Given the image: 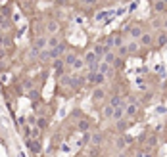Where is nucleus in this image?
Instances as JSON below:
<instances>
[{
    "label": "nucleus",
    "mask_w": 167,
    "mask_h": 157,
    "mask_svg": "<svg viewBox=\"0 0 167 157\" xmlns=\"http://www.w3.org/2000/svg\"><path fill=\"white\" fill-rule=\"evenodd\" d=\"M52 69H54L56 73H58L60 77H64V73H65V61L64 60H52Z\"/></svg>",
    "instance_id": "f257e3e1"
},
{
    "label": "nucleus",
    "mask_w": 167,
    "mask_h": 157,
    "mask_svg": "<svg viewBox=\"0 0 167 157\" xmlns=\"http://www.w3.org/2000/svg\"><path fill=\"white\" fill-rule=\"evenodd\" d=\"M92 100H94V102L106 100V86H96L94 90H92Z\"/></svg>",
    "instance_id": "f03ea898"
},
{
    "label": "nucleus",
    "mask_w": 167,
    "mask_h": 157,
    "mask_svg": "<svg viewBox=\"0 0 167 157\" xmlns=\"http://www.w3.org/2000/svg\"><path fill=\"white\" fill-rule=\"evenodd\" d=\"M137 113H138V103H129V106L125 107V117L127 119L137 117Z\"/></svg>",
    "instance_id": "7ed1b4c3"
},
{
    "label": "nucleus",
    "mask_w": 167,
    "mask_h": 157,
    "mask_svg": "<svg viewBox=\"0 0 167 157\" xmlns=\"http://www.w3.org/2000/svg\"><path fill=\"white\" fill-rule=\"evenodd\" d=\"M83 60H85V63H87V65H92V63H100V61H102L100 57H98V56L94 54V52H87Z\"/></svg>",
    "instance_id": "20e7f679"
},
{
    "label": "nucleus",
    "mask_w": 167,
    "mask_h": 157,
    "mask_svg": "<svg viewBox=\"0 0 167 157\" xmlns=\"http://www.w3.org/2000/svg\"><path fill=\"white\" fill-rule=\"evenodd\" d=\"M98 73H102V75H109L112 77L113 75V67L106 63V61H100V65H98Z\"/></svg>",
    "instance_id": "39448f33"
},
{
    "label": "nucleus",
    "mask_w": 167,
    "mask_h": 157,
    "mask_svg": "<svg viewBox=\"0 0 167 157\" xmlns=\"http://www.w3.org/2000/svg\"><path fill=\"white\" fill-rule=\"evenodd\" d=\"M129 35H131L134 40H138L140 36L144 35V31H142V27H140V25H133V27H129Z\"/></svg>",
    "instance_id": "423d86ee"
},
{
    "label": "nucleus",
    "mask_w": 167,
    "mask_h": 157,
    "mask_svg": "<svg viewBox=\"0 0 167 157\" xmlns=\"http://www.w3.org/2000/svg\"><path fill=\"white\" fill-rule=\"evenodd\" d=\"M140 44H142V46H146V48H148V46H152L154 44V36L152 35H150V33H144L142 36H140Z\"/></svg>",
    "instance_id": "0eeeda50"
},
{
    "label": "nucleus",
    "mask_w": 167,
    "mask_h": 157,
    "mask_svg": "<svg viewBox=\"0 0 167 157\" xmlns=\"http://www.w3.org/2000/svg\"><path fill=\"white\" fill-rule=\"evenodd\" d=\"M58 29H60V23L56 21V19H50L48 25H46V31H48L50 35H56V33H58Z\"/></svg>",
    "instance_id": "6e6552de"
},
{
    "label": "nucleus",
    "mask_w": 167,
    "mask_h": 157,
    "mask_svg": "<svg viewBox=\"0 0 167 157\" xmlns=\"http://www.w3.org/2000/svg\"><path fill=\"white\" fill-rule=\"evenodd\" d=\"M102 142H104V134H102V132L90 134V144H92V146H100Z\"/></svg>",
    "instance_id": "1a4fd4ad"
},
{
    "label": "nucleus",
    "mask_w": 167,
    "mask_h": 157,
    "mask_svg": "<svg viewBox=\"0 0 167 157\" xmlns=\"http://www.w3.org/2000/svg\"><path fill=\"white\" fill-rule=\"evenodd\" d=\"M94 54H96V56H98V57H100V60H102V57L108 54L106 46H104V44H96V46H94Z\"/></svg>",
    "instance_id": "9d476101"
},
{
    "label": "nucleus",
    "mask_w": 167,
    "mask_h": 157,
    "mask_svg": "<svg viewBox=\"0 0 167 157\" xmlns=\"http://www.w3.org/2000/svg\"><path fill=\"white\" fill-rule=\"evenodd\" d=\"M39 60H40V61H44V63L52 61V57H50V50H40V52H39Z\"/></svg>",
    "instance_id": "9b49d317"
},
{
    "label": "nucleus",
    "mask_w": 167,
    "mask_h": 157,
    "mask_svg": "<svg viewBox=\"0 0 167 157\" xmlns=\"http://www.w3.org/2000/svg\"><path fill=\"white\" fill-rule=\"evenodd\" d=\"M65 57H64V61H65V65H73V63H75V60H77V56L75 54H73V52H65V54H64Z\"/></svg>",
    "instance_id": "f8f14e48"
},
{
    "label": "nucleus",
    "mask_w": 167,
    "mask_h": 157,
    "mask_svg": "<svg viewBox=\"0 0 167 157\" xmlns=\"http://www.w3.org/2000/svg\"><path fill=\"white\" fill-rule=\"evenodd\" d=\"M154 8H156V12H158V14H163L167 10V2H165V0H158V2L154 4Z\"/></svg>",
    "instance_id": "ddd939ff"
},
{
    "label": "nucleus",
    "mask_w": 167,
    "mask_h": 157,
    "mask_svg": "<svg viewBox=\"0 0 167 157\" xmlns=\"http://www.w3.org/2000/svg\"><path fill=\"white\" fill-rule=\"evenodd\" d=\"M44 46H46V38L44 36H36L35 38V48L36 50H44Z\"/></svg>",
    "instance_id": "4468645a"
},
{
    "label": "nucleus",
    "mask_w": 167,
    "mask_h": 157,
    "mask_svg": "<svg viewBox=\"0 0 167 157\" xmlns=\"http://www.w3.org/2000/svg\"><path fill=\"white\" fill-rule=\"evenodd\" d=\"M115 121H121V119H125V109L123 107H115V111H113V117Z\"/></svg>",
    "instance_id": "2eb2a0df"
},
{
    "label": "nucleus",
    "mask_w": 167,
    "mask_h": 157,
    "mask_svg": "<svg viewBox=\"0 0 167 157\" xmlns=\"http://www.w3.org/2000/svg\"><path fill=\"white\" fill-rule=\"evenodd\" d=\"M81 130V132H88V128H90V121H88V119H83V121L79 123V127H77Z\"/></svg>",
    "instance_id": "dca6fc26"
},
{
    "label": "nucleus",
    "mask_w": 167,
    "mask_h": 157,
    "mask_svg": "<svg viewBox=\"0 0 167 157\" xmlns=\"http://www.w3.org/2000/svg\"><path fill=\"white\" fill-rule=\"evenodd\" d=\"M60 42H61V40H60V38H58L56 35H52L50 38H48V46H50V48H56V46H58Z\"/></svg>",
    "instance_id": "f3484780"
},
{
    "label": "nucleus",
    "mask_w": 167,
    "mask_h": 157,
    "mask_svg": "<svg viewBox=\"0 0 167 157\" xmlns=\"http://www.w3.org/2000/svg\"><path fill=\"white\" fill-rule=\"evenodd\" d=\"M46 127H48V121H46L44 117H39L36 119V128H40V130H44Z\"/></svg>",
    "instance_id": "a211bd4d"
},
{
    "label": "nucleus",
    "mask_w": 167,
    "mask_h": 157,
    "mask_svg": "<svg viewBox=\"0 0 167 157\" xmlns=\"http://www.w3.org/2000/svg\"><path fill=\"white\" fill-rule=\"evenodd\" d=\"M127 50H129V54H134V52H138V42H137V40L129 42V44H127Z\"/></svg>",
    "instance_id": "6ab92c4d"
},
{
    "label": "nucleus",
    "mask_w": 167,
    "mask_h": 157,
    "mask_svg": "<svg viewBox=\"0 0 167 157\" xmlns=\"http://www.w3.org/2000/svg\"><path fill=\"white\" fill-rule=\"evenodd\" d=\"M96 77H98V73L88 71V73H87V82H90V85H96Z\"/></svg>",
    "instance_id": "aec40b11"
},
{
    "label": "nucleus",
    "mask_w": 167,
    "mask_h": 157,
    "mask_svg": "<svg viewBox=\"0 0 167 157\" xmlns=\"http://www.w3.org/2000/svg\"><path fill=\"white\" fill-rule=\"evenodd\" d=\"M113 111H115V107H112V106H106V107H104V117L112 119V117H113Z\"/></svg>",
    "instance_id": "412c9836"
},
{
    "label": "nucleus",
    "mask_w": 167,
    "mask_h": 157,
    "mask_svg": "<svg viewBox=\"0 0 167 157\" xmlns=\"http://www.w3.org/2000/svg\"><path fill=\"white\" fill-rule=\"evenodd\" d=\"M85 65H87V63H85V60H79V57H77V60H75V63H73L71 67H73V69H77V71H79V69H83Z\"/></svg>",
    "instance_id": "4be33fe9"
},
{
    "label": "nucleus",
    "mask_w": 167,
    "mask_h": 157,
    "mask_svg": "<svg viewBox=\"0 0 167 157\" xmlns=\"http://www.w3.org/2000/svg\"><path fill=\"white\" fill-rule=\"evenodd\" d=\"M104 57H106V63H109V65L115 63V54H113V52H108V54L104 56Z\"/></svg>",
    "instance_id": "5701e85b"
},
{
    "label": "nucleus",
    "mask_w": 167,
    "mask_h": 157,
    "mask_svg": "<svg viewBox=\"0 0 167 157\" xmlns=\"http://www.w3.org/2000/svg\"><path fill=\"white\" fill-rule=\"evenodd\" d=\"M127 127H129V123L127 121H117V130H121V132H125V130H127Z\"/></svg>",
    "instance_id": "b1692460"
},
{
    "label": "nucleus",
    "mask_w": 167,
    "mask_h": 157,
    "mask_svg": "<svg viewBox=\"0 0 167 157\" xmlns=\"http://www.w3.org/2000/svg\"><path fill=\"white\" fill-rule=\"evenodd\" d=\"M115 146H117L119 149H125V146H127V140H125V138H117V140H115Z\"/></svg>",
    "instance_id": "393cba45"
},
{
    "label": "nucleus",
    "mask_w": 167,
    "mask_h": 157,
    "mask_svg": "<svg viewBox=\"0 0 167 157\" xmlns=\"http://www.w3.org/2000/svg\"><path fill=\"white\" fill-rule=\"evenodd\" d=\"M158 44H159V46H165V44H167V35H165V33H161V35L158 36Z\"/></svg>",
    "instance_id": "a878e982"
},
{
    "label": "nucleus",
    "mask_w": 167,
    "mask_h": 157,
    "mask_svg": "<svg viewBox=\"0 0 167 157\" xmlns=\"http://www.w3.org/2000/svg\"><path fill=\"white\" fill-rule=\"evenodd\" d=\"M119 56H129L127 46H119Z\"/></svg>",
    "instance_id": "bb28decb"
},
{
    "label": "nucleus",
    "mask_w": 167,
    "mask_h": 157,
    "mask_svg": "<svg viewBox=\"0 0 167 157\" xmlns=\"http://www.w3.org/2000/svg\"><path fill=\"white\" fill-rule=\"evenodd\" d=\"M106 15H108V12H98V14H96V19H104Z\"/></svg>",
    "instance_id": "cd10ccee"
},
{
    "label": "nucleus",
    "mask_w": 167,
    "mask_h": 157,
    "mask_svg": "<svg viewBox=\"0 0 167 157\" xmlns=\"http://www.w3.org/2000/svg\"><path fill=\"white\" fill-rule=\"evenodd\" d=\"M27 121H29V125H35V123H36V117H35V115H29Z\"/></svg>",
    "instance_id": "c85d7f7f"
},
{
    "label": "nucleus",
    "mask_w": 167,
    "mask_h": 157,
    "mask_svg": "<svg viewBox=\"0 0 167 157\" xmlns=\"http://www.w3.org/2000/svg\"><path fill=\"white\" fill-rule=\"evenodd\" d=\"M29 98H31V100H36V98H39V94H36V92H29Z\"/></svg>",
    "instance_id": "c756f323"
},
{
    "label": "nucleus",
    "mask_w": 167,
    "mask_h": 157,
    "mask_svg": "<svg viewBox=\"0 0 167 157\" xmlns=\"http://www.w3.org/2000/svg\"><path fill=\"white\" fill-rule=\"evenodd\" d=\"M56 2H58V4H60V6H65V4H67V2H69V0H56Z\"/></svg>",
    "instance_id": "7c9ffc66"
},
{
    "label": "nucleus",
    "mask_w": 167,
    "mask_h": 157,
    "mask_svg": "<svg viewBox=\"0 0 167 157\" xmlns=\"http://www.w3.org/2000/svg\"><path fill=\"white\" fill-rule=\"evenodd\" d=\"M81 2H85V4H96V0H81Z\"/></svg>",
    "instance_id": "2f4dec72"
},
{
    "label": "nucleus",
    "mask_w": 167,
    "mask_h": 157,
    "mask_svg": "<svg viewBox=\"0 0 167 157\" xmlns=\"http://www.w3.org/2000/svg\"><path fill=\"white\" fill-rule=\"evenodd\" d=\"M4 42H6V40H4V36H2V35H0V44H4Z\"/></svg>",
    "instance_id": "473e14b6"
},
{
    "label": "nucleus",
    "mask_w": 167,
    "mask_h": 157,
    "mask_svg": "<svg viewBox=\"0 0 167 157\" xmlns=\"http://www.w3.org/2000/svg\"><path fill=\"white\" fill-rule=\"evenodd\" d=\"M2 57H4V50H0V60H2Z\"/></svg>",
    "instance_id": "72a5a7b5"
},
{
    "label": "nucleus",
    "mask_w": 167,
    "mask_h": 157,
    "mask_svg": "<svg viewBox=\"0 0 167 157\" xmlns=\"http://www.w3.org/2000/svg\"><path fill=\"white\" fill-rule=\"evenodd\" d=\"M163 27H165V29H167V19H165V23H163Z\"/></svg>",
    "instance_id": "f704fd0d"
},
{
    "label": "nucleus",
    "mask_w": 167,
    "mask_h": 157,
    "mask_svg": "<svg viewBox=\"0 0 167 157\" xmlns=\"http://www.w3.org/2000/svg\"><path fill=\"white\" fill-rule=\"evenodd\" d=\"M69 2H81V0H69Z\"/></svg>",
    "instance_id": "c9c22d12"
}]
</instances>
